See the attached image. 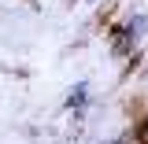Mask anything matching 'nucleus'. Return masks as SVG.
<instances>
[{
    "instance_id": "nucleus-1",
    "label": "nucleus",
    "mask_w": 148,
    "mask_h": 144,
    "mask_svg": "<svg viewBox=\"0 0 148 144\" xmlns=\"http://www.w3.org/2000/svg\"><path fill=\"white\" fill-rule=\"evenodd\" d=\"M82 100H85V85H78V89L71 92V100H67V104H71V107H78V104H82Z\"/></svg>"
}]
</instances>
